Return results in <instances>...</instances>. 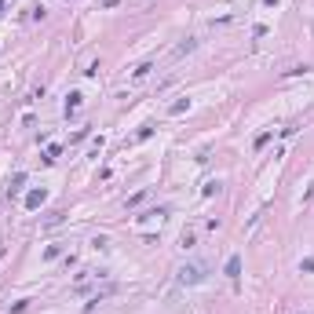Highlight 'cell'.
Returning a JSON list of instances; mask_svg holds the SVG:
<instances>
[{
	"mask_svg": "<svg viewBox=\"0 0 314 314\" xmlns=\"http://www.w3.org/2000/svg\"><path fill=\"white\" fill-rule=\"evenodd\" d=\"M223 274H227L230 281H238V278H241V256H230L227 267H223Z\"/></svg>",
	"mask_w": 314,
	"mask_h": 314,
	"instance_id": "3957f363",
	"label": "cell"
},
{
	"mask_svg": "<svg viewBox=\"0 0 314 314\" xmlns=\"http://www.w3.org/2000/svg\"><path fill=\"white\" fill-rule=\"evenodd\" d=\"M77 106H81V91H73V95L66 99V114H77Z\"/></svg>",
	"mask_w": 314,
	"mask_h": 314,
	"instance_id": "5b68a950",
	"label": "cell"
},
{
	"mask_svg": "<svg viewBox=\"0 0 314 314\" xmlns=\"http://www.w3.org/2000/svg\"><path fill=\"white\" fill-rule=\"evenodd\" d=\"M271 139H274V132H263V135H256V150H263L267 143H271Z\"/></svg>",
	"mask_w": 314,
	"mask_h": 314,
	"instance_id": "8992f818",
	"label": "cell"
},
{
	"mask_svg": "<svg viewBox=\"0 0 314 314\" xmlns=\"http://www.w3.org/2000/svg\"><path fill=\"white\" fill-rule=\"evenodd\" d=\"M22 186H26V172H15V176H11V183H8V197H15V194L22 190Z\"/></svg>",
	"mask_w": 314,
	"mask_h": 314,
	"instance_id": "277c9868",
	"label": "cell"
},
{
	"mask_svg": "<svg viewBox=\"0 0 314 314\" xmlns=\"http://www.w3.org/2000/svg\"><path fill=\"white\" fill-rule=\"evenodd\" d=\"M44 201H48V190H44V186H40V190H29V194H26V208H29V212H37Z\"/></svg>",
	"mask_w": 314,
	"mask_h": 314,
	"instance_id": "7a4b0ae2",
	"label": "cell"
},
{
	"mask_svg": "<svg viewBox=\"0 0 314 314\" xmlns=\"http://www.w3.org/2000/svg\"><path fill=\"white\" fill-rule=\"evenodd\" d=\"M0 256H4V248H0Z\"/></svg>",
	"mask_w": 314,
	"mask_h": 314,
	"instance_id": "52a82bcc",
	"label": "cell"
},
{
	"mask_svg": "<svg viewBox=\"0 0 314 314\" xmlns=\"http://www.w3.org/2000/svg\"><path fill=\"white\" fill-rule=\"evenodd\" d=\"M208 278V267L205 263H183L179 267V285H201Z\"/></svg>",
	"mask_w": 314,
	"mask_h": 314,
	"instance_id": "6da1fadb",
	"label": "cell"
}]
</instances>
